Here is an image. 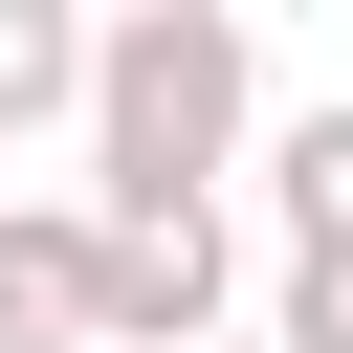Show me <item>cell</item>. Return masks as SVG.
<instances>
[{
    "instance_id": "6da1fadb",
    "label": "cell",
    "mask_w": 353,
    "mask_h": 353,
    "mask_svg": "<svg viewBox=\"0 0 353 353\" xmlns=\"http://www.w3.org/2000/svg\"><path fill=\"white\" fill-rule=\"evenodd\" d=\"M66 132H88V221H199V199L243 176V132H265V44H243V0H110Z\"/></svg>"
},
{
    "instance_id": "7a4b0ae2",
    "label": "cell",
    "mask_w": 353,
    "mask_h": 353,
    "mask_svg": "<svg viewBox=\"0 0 353 353\" xmlns=\"http://www.w3.org/2000/svg\"><path fill=\"white\" fill-rule=\"evenodd\" d=\"M110 243V287H88V353H221V309H243V221L199 199V221H88Z\"/></svg>"
},
{
    "instance_id": "3957f363",
    "label": "cell",
    "mask_w": 353,
    "mask_h": 353,
    "mask_svg": "<svg viewBox=\"0 0 353 353\" xmlns=\"http://www.w3.org/2000/svg\"><path fill=\"white\" fill-rule=\"evenodd\" d=\"M88 287H110L88 199H0V353H88Z\"/></svg>"
},
{
    "instance_id": "277c9868",
    "label": "cell",
    "mask_w": 353,
    "mask_h": 353,
    "mask_svg": "<svg viewBox=\"0 0 353 353\" xmlns=\"http://www.w3.org/2000/svg\"><path fill=\"white\" fill-rule=\"evenodd\" d=\"M88 110V0H0V132H66Z\"/></svg>"
},
{
    "instance_id": "5b68a950",
    "label": "cell",
    "mask_w": 353,
    "mask_h": 353,
    "mask_svg": "<svg viewBox=\"0 0 353 353\" xmlns=\"http://www.w3.org/2000/svg\"><path fill=\"white\" fill-rule=\"evenodd\" d=\"M265 199H287V243H353V88L265 132Z\"/></svg>"
},
{
    "instance_id": "8992f818",
    "label": "cell",
    "mask_w": 353,
    "mask_h": 353,
    "mask_svg": "<svg viewBox=\"0 0 353 353\" xmlns=\"http://www.w3.org/2000/svg\"><path fill=\"white\" fill-rule=\"evenodd\" d=\"M265 353H353V243H287V287H265Z\"/></svg>"
},
{
    "instance_id": "52a82bcc",
    "label": "cell",
    "mask_w": 353,
    "mask_h": 353,
    "mask_svg": "<svg viewBox=\"0 0 353 353\" xmlns=\"http://www.w3.org/2000/svg\"><path fill=\"white\" fill-rule=\"evenodd\" d=\"M221 353H265V331H221Z\"/></svg>"
},
{
    "instance_id": "ba28073f",
    "label": "cell",
    "mask_w": 353,
    "mask_h": 353,
    "mask_svg": "<svg viewBox=\"0 0 353 353\" xmlns=\"http://www.w3.org/2000/svg\"><path fill=\"white\" fill-rule=\"evenodd\" d=\"M88 22H110V0H88Z\"/></svg>"
}]
</instances>
